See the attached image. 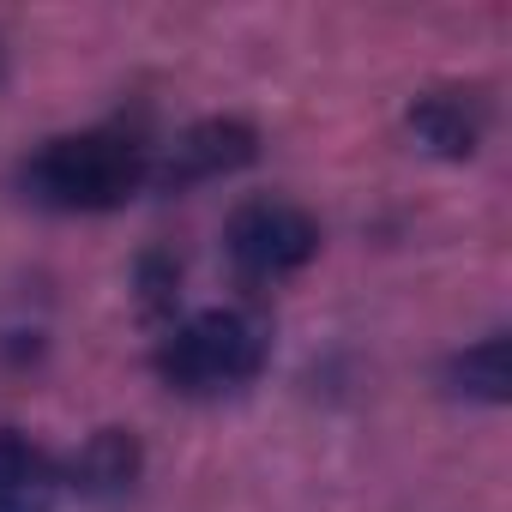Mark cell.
<instances>
[{
  "label": "cell",
  "instance_id": "6da1fadb",
  "mask_svg": "<svg viewBox=\"0 0 512 512\" xmlns=\"http://www.w3.org/2000/svg\"><path fill=\"white\" fill-rule=\"evenodd\" d=\"M19 187H25L31 205L67 211V217L121 211L127 199H139L151 187V151L133 133H115V127L61 133L19 169Z\"/></svg>",
  "mask_w": 512,
  "mask_h": 512
},
{
  "label": "cell",
  "instance_id": "7a4b0ae2",
  "mask_svg": "<svg viewBox=\"0 0 512 512\" xmlns=\"http://www.w3.org/2000/svg\"><path fill=\"white\" fill-rule=\"evenodd\" d=\"M272 356L266 320H253L247 308H205L193 320H175L157 338V380L181 398H217L241 392L247 380H260Z\"/></svg>",
  "mask_w": 512,
  "mask_h": 512
},
{
  "label": "cell",
  "instance_id": "3957f363",
  "mask_svg": "<svg viewBox=\"0 0 512 512\" xmlns=\"http://www.w3.org/2000/svg\"><path fill=\"white\" fill-rule=\"evenodd\" d=\"M223 253L241 284H284L320 253V223L296 199H247L223 223Z\"/></svg>",
  "mask_w": 512,
  "mask_h": 512
},
{
  "label": "cell",
  "instance_id": "277c9868",
  "mask_svg": "<svg viewBox=\"0 0 512 512\" xmlns=\"http://www.w3.org/2000/svg\"><path fill=\"white\" fill-rule=\"evenodd\" d=\"M253 157H260V133H253V121H241V115H205V121H193L163 151V163H151V187L187 193V187H205V181H223V175L247 169Z\"/></svg>",
  "mask_w": 512,
  "mask_h": 512
},
{
  "label": "cell",
  "instance_id": "5b68a950",
  "mask_svg": "<svg viewBox=\"0 0 512 512\" xmlns=\"http://www.w3.org/2000/svg\"><path fill=\"white\" fill-rule=\"evenodd\" d=\"M139 476H145V446L133 428H97L61 470V482L91 506H121L139 488Z\"/></svg>",
  "mask_w": 512,
  "mask_h": 512
},
{
  "label": "cell",
  "instance_id": "8992f818",
  "mask_svg": "<svg viewBox=\"0 0 512 512\" xmlns=\"http://www.w3.org/2000/svg\"><path fill=\"white\" fill-rule=\"evenodd\" d=\"M404 127H410V139H416L428 157L464 163V157H476V145H482V133H488V115H482V103H476L470 91H422V97L404 109Z\"/></svg>",
  "mask_w": 512,
  "mask_h": 512
},
{
  "label": "cell",
  "instance_id": "52a82bcc",
  "mask_svg": "<svg viewBox=\"0 0 512 512\" xmlns=\"http://www.w3.org/2000/svg\"><path fill=\"white\" fill-rule=\"evenodd\" d=\"M61 488V464L31 434L0 428V512H55Z\"/></svg>",
  "mask_w": 512,
  "mask_h": 512
},
{
  "label": "cell",
  "instance_id": "ba28073f",
  "mask_svg": "<svg viewBox=\"0 0 512 512\" xmlns=\"http://www.w3.org/2000/svg\"><path fill=\"white\" fill-rule=\"evenodd\" d=\"M440 380H446L452 398H470V404H506V398H512V338H506V332H488V338L452 350L446 368H440Z\"/></svg>",
  "mask_w": 512,
  "mask_h": 512
},
{
  "label": "cell",
  "instance_id": "9c48e42d",
  "mask_svg": "<svg viewBox=\"0 0 512 512\" xmlns=\"http://www.w3.org/2000/svg\"><path fill=\"white\" fill-rule=\"evenodd\" d=\"M133 290H139V308L151 320H175V308H181V260H175V253H163V247L139 253Z\"/></svg>",
  "mask_w": 512,
  "mask_h": 512
}]
</instances>
